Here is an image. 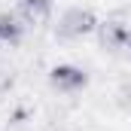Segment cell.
I'll list each match as a JSON object with an SVG mask.
<instances>
[{"instance_id": "4", "label": "cell", "mask_w": 131, "mask_h": 131, "mask_svg": "<svg viewBox=\"0 0 131 131\" xmlns=\"http://www.w3.org/2000/svg\"><path fill=\"white\" fill-rule=\"evenodd\" d=\"M15 15L31 28V25H43L52 15V0H18L15 3Z\"/></svg>"}, {"instance_id": "2", "label": "cell", "mask_w": 131, "mask_h": 131, "mask_svg": "<svg viewBox=\"0 0 131 131\" xmlns=\"http://www.w3.org/2000/svg\"><path fill=\"white\" fill-rule=\"evenodd\" d=\"M49 85L58 92V95H76L89 85V73L82 67H73V64H58L49 70Z\"/></svg>"}, {"instance_id": "3", "label": "cell", "mask_w": 131, "mask_h": 131, "mask_svg": "<svg viewBox=\"0 0 131 131\" xmlns=\"http://www.w3.org/2000/svg\"><path fill=\"white\" fill-rule=\"evenodd\" d=\"M98 40L104 49H110V52H116V49H125V43H128V34L131 28L119 18V15H113V18H107V21H101L98 25Z\"/></svg>"}, {"instance_id": "5", "label": "cell", "mask_w": 131, "mask_h": 131, "mask_svg": "<svg viewBox=\"0 0 131 131\" xmlns=\"http://www.w3.org/2000/svg\"><path fill=\"white\" fill-rule=\"evenodd\" d=\"M25 21L15 15V9L12 12H3L0 15V43H9V46H15L18 40H21V34H25Z\"/></svg>"}, {"instance_id": "6", "label": "cell", "mask_w": 131, "mask_h": 131, "mask_svg": "<svg viewBox=\"0 0 131 131\" xmlns=\"http://www.w3.org/2000/svg\"><path fill=\"white\" fill-rule=\"evenodd\" d=\"M125 52L131 55V34H128V43H125Z\"/></svg>"}, {"instance_id": "1", "label": "cell", "mask_w": 131, "mask_h": 131, "mask_svg": "<svg viewBox=\"0 0 131 131\" xmlns=\"http://www.w3.org/2000/svg\"><path fill=\"white\" fill-rule=\"evenodd\" d=\"M98 15L92 12V9H82V6H70L61 12V18H58V37L61 40H82V37H89V34L98 31Z\"/></svg>"}]
</instances>
